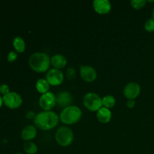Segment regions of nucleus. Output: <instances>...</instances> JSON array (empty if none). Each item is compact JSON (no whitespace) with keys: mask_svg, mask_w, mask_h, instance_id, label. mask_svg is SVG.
Listing matches in <instances>:
<instances>
[{"mask_svg":"<svg viewBox=\"0 0 154 154\" xmlns=\"http://www.w3.org/2000/svg\"><path fill=\"white\" fill-rule=\"evenodd\" d=\"M60 117L57 113L51 111H44L35 117L34 123L42 130H51L57 126Z\"/></svg>","mask_w":154,"mask_h":154,"instance_id":"f257e3e1","label":"nucleus"},{"mask_svg":"<svg viewBox=\"0 0 154 154\" xmlns=\"http://www.w3.org/2000/svg\"><path fill=\"white\" fill-rule=\"evenodd\" d=\"M51 64V58L45 53H34L29 58V65L30 68L38 73L48 71Z\"/></svg>","mask_w":154,"mask_h":154,"instance_id":"f03ea898","label":"nucleus"},{"mask_svg":"<svg viewBox=\"0 0 154 154\" xmlns=\"http://www.w3.org/2000/svg\"><path fill=\"white\" fill-rule=\"evenodd\" d=\"M82 111L75 105H70L64 108L60 115V119L66 125H72L78 123L81 118Z\"/></svg>","mask_w":154,"mask_h":154,"instance_id":"7ed1b4c3","label":"nucleus"},{"mask_svg":"<svg viewBox=\"0 0 154 154\" xmlns=\"http://www.w3.org/2000/svg\"><path fill=\"white\" fill-rule=\"evenodd\" d=\"M56 141L62 147H68L74 140V134L72 129L66 126H62L57 129L55 135Z\"/></svg>","mask_w":154,"mask_h":154,"instance_id":"20e7f679","label":"nucleus"},{"mask_svg":"<svg viewBox=\"0 0 154 154\" xmlns=\"http://www.w3.org/2000/svg\"><path fill=\"white\" fill-rule=\"evenodd\" d=\"M83 103L85 108L90 111H98L102 107V99L95 93H88L84 96Z\"/></svg>","mask_w":154,"mask_h":154,"instance_id":"39448f33","label":"nucleus"},{"mask_svg":"<svg viewBox=\"0 0 154 154\" xmlns=\"http://www.w3.org/2000/svg\"><path fill=\"white\" fill-rule=\"evenodd\" d=\"M3 103L10 109H17L20 108L23 103V99L20 95L15 92H10L2 96Z\"/></svg>","mask_w":154,"mask_h":154,"instance_id":"423d86ee","label":"nucleus"},{"mask_svg":"<svg viewBox=\"0 0 154 154\" xmlns=\"http://www.w3.org/2000/svg\"><path fill=\"white\" fill-rule=\"evenodd\" d=\"M56 105V96L52 92H48L45 94H42L39 99V105L44 111H51Z\"/></svg>","mask_w":154,"mask_h":154,"instance_id":"0eeeda50","label":"nucleus"},{"mask_svg":"<svg viewBox=\"0 0 154 154\" xmlns=\"http://www.w3.org/2000/svg\"><path fill=\"white\" fill-rule=\"evenodd\" d=\"M46 80L50 85L59 86L64 81V75L60 69H50L46 75Z\"/></svg>","mask_w":154,"mask_h":154,"instance_id":"6e6552de","label":"nucleus"},{"mask_svg":"<svg viewBox=\"0 0 154 154\" xmlns=\"http://www.w3.org/2000/svg\"><path fill=\"white\" fill-rule=\"evenodd\" d=\"M141 92L139 84L135 82H129L126 85L123 90V94L128 100H134L138 96Z\"/></svg>","mask_w":154,"mask_h":154,"instance_id":"1a4fd4ad","label":"nucleus"},{"mask_svg":"<svg viewBox=\"0 0 154 154\" xmlns=\"http://www.w3.org/2000/svg\"><path fill=\"white\" fill-rule=\"evenodd\" d=\"M80 75L86 82H93L97 78L96 70L90 66H81L80 68Z\"/></svg>","mask_w":154,"mask_h":154,"instance_id":"9d476101","label":"nucleus"},{"mask_svg":"<svg viewBox=\"0 0 154 154\" xmlns=\"http://www.w3.org/2000/svg\"><path fill=\"white\" fill-rule=\"evenodd\" d=\"M95 11L99 14H106L111 10V4L108 0H95L93 2Z\"/></svg>","mask_w":154,"mask_h":154,"instance_id":"9b49d317","label":"nucleus"},{"mask_svg":"<svg viewBox=\"0 0 154 154\" xmlns=\"http://www.w3.org/2000/svg\"><path fill=\"white\" fill-rule=\"evenodd\" d=\"M56 101L58 106L66 108L70 106V104L72 102V97L69 93L63 91L57 94V96H56Z\"/></svg>","mask_w":154,"mask_h":154,"instance_id":"f8f14e48","label":"nucleus"},{"mask_svg":"<svg viewBox=\"0 0 154 154\" xmlns=\"http://www.w3.org/2000/svg\"><path fill=\"white\" fill-rule=\"evenodd\" d=\"M36 135H37L36 128L32 125H27L23 129L21 132V138L23 141H30L35 138Z\"/></svg>","mask_w":154,"mask_h":154,"instance_id":"ddd939ff","label":"nucleus"},{"mask_svg":"<svg viewBox=\"0 0 154 154\" xmlns=\"http://www.w3.org/2000/svg\"><path fill=\"white\" fill-rule=\"evenodd\" d=\"M51 63L54 66V69H63L67 64V60L66 57L62 54H56L51 58Z\"/></svg>","mask_w":154,"mask_h":154,"instance_id":"4468645a","label":"nucleus"},{"mask_svg":"<svg viewBox=\"0 0 154 154\" xmlns=\"http://www.w3.org/2000/svg\"><path fill=\"white\" fill-rule=\"evenodd\" d=\"M96 117H97L98 120L102 123H108L110 122L112 117V114L110 109L102 107L99 111H97L96 114Z\"/></svg>","mask_w":154,"mask_h":154,"instance_id":"2eb2a0df","label":"nucleus"},{"mask_svg":"<svg viewBox=\"0 0 154 154\" xmlns=\"http://www.w3.org/2000/svg\"><path fill=\"white\" fill-rule=\"evenodd\" d=\"M13 46L17 53H23L26 49V44L23 39L20 36H17L13 40Z\"/></svg>","mask_w":154,"mask_h":154,"instance_id":"dca6fc26","label":"nucleus"},{"mask_svg":"<svg viewBox=\"0 0 154 154\" xmlns=\"http://www.w3.org/2000/svg\"><path fill=\"white\" fill-rule=\"evenodd\" d=\"M35 87L38 93L45 94L49 92L48 90L50 89V84L46 79H39L36 82Z\"/></svg>","mask_w":154,"mask_h":154,"instance_id":"f3484780","label":"nucleus"},{"mask_svg":"<svg viewBox=\"0 0 154 154\" xmlns=\"http://www.w3.org/2000/svg\"><path fill=\"white\" fill-rule=\"evenodd\" d=\"M102 107L106 108H111L115 105L116 99L111 95H108V96H104L102 99Z\"/></svg>","mask_w":154,"mask_h":154,"instance_id":"a211bd4d","label":"nucleus"},{"mask_svg":"<svg viewBox=\"0 0 154 154\" xmlns=\"http://www.w3.org/2000/svg\"><path fill=\"white\" fill-rule=\"evenodd\" d=\"M23 150L27 154H35L37 153L38 147L32 141H26L23 144Z\"/></svg>","mask_w":154,"mask_h":154,"instance_id":"6ab92c4d","label":"nucleus"},{"mask_svg":"<svg viewBox=\"0 0 154 154\" xmlns=\"http://www.w3.org/2000/svg\"><path fill=\"white\" fill-rule=\"evenodd\" d=\"M146 3H147V2L145 0H132V1H131L130 4L134 8L141 9L145 6Z\"/></svg>","mask_w":154,"mask_h":154,"instance_id":"aec40b11","label":"nucleus"},{"mask_svg":"<svg viewBox=\"0 0 154 154\" xmlns=\"http://www.w3.org/2000/svg\"><path fill=\"white\" fill-rule=\"evenodd\" d=\"M144 28L147 32L154 31V20L153 18L147 20V22L145 23V25H144Z\"/></svg>","mask_w":154,"mask_h":154,"instance_id":"412c9836","label":"nucleus"},{"mask_svg":"<svg viewBox=\"0 0 154 154\" xmlns=\"http://www.w3.org/2000/svg\"><path fill=\"white\" fill-rule=\"evenodd\" d=\"M17 58V53L16 51H10L7 56V60L9 63H13Z\"/></svg>","mask_w":154,"mask_h":154,"instance_id":"4be33fe9","label":"nucleus"},{"mask_svg":"<svg viewBox=\"0 0 154 154\" xmlns=\"http://www.w3.org/2000/svg\"><path fill=\"white\" fill-rule=\"evenodd\" d=\"M9 93H10V89L7 84H2L0 85V94L4 96Z\"/></svg>","mask_w":154,"mask_h":154,"instance_id":"5701e85b","label":"nucleus"},{"mask_svg":"<svg viewBox=\"0 0 154 154\" xmlns=\"http://www.w3.org/2000/svg\"><path fill=\"white\" fill-rule=\"evenodd\" d=\"M75 75H76V73H75V70L74 68H69L66 71V77L69 80L74 79L75 78Z\"/></svg>","mask_w":154,"mask_h":154,"instance_id":"b1692460","label":"nucleus"},{"mask_svg":"<svg viewBox=\"0 0 154 154\" xmlns=\"http://www.w3.org/2000/svg\"><path fill=\"white\" fill-rule=\"evenodd\" d=\"M128 108H133L135 106V100H128L127 103H126Z\"/></svg>","mask_w":154,"mask_h":154,"instance_id":"393cba45","label":"nucleus"},{"mask_svg":"<svg viewBox=\"0 0 154 154\" xmlns=\"http://www.w3.org/2000/svg\"><path fill=\"white\" fill-rule=\"evenodd\" d=\"M26 117H28V118H32V117H34V114H33L32 112H28L27 113V115Z\"/></svg>","mask_w":154,"mask_h":154,"instance_id":"a878e982","label":"nucleus"},{"mask_svg":"<svg viewBox=\"0 0 154 154\" xmlns=\"http://www.w3.org/2000/svg\"><path fill=\"white\" fill-rule=\"evenodd\" d=\"M3 99H2V96H0V108H2V105H3Z\"/></svg>","mask_w":154,"mask_h":154,"instance_id":"bb28decb","label":"nucleus"},{"mask_svg":"<svg viewBox=\"0 0 154 154\" xmlns=\"http://www.w3.org/2000/svg\"><path fill=\"white\" fill-rule=\"evenodd\" d=\"M153 19L154 20V9H153Z\"/></svg>","mask_w":154,"mask_h":154,"instance_id":"cd10ccee","label":"nucleus"},{"mask_svg":"<svg viewBox=\"0 0 154 154\" xmlns=\"http://www.w3.org/2000/svg\"><path fill=\"white\" fill-rule=\"evenodd\" d=\"M15 154H23V153H15Z\"/></svg>","mask_w":154,"mask_h":154,"instance_id":"c85d7f7f","label":"nucleus"}]
</instances>
